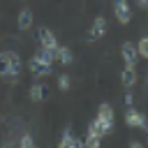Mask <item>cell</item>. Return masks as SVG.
<instances>
[{
	"instance_id": "cell-6",
	"label": "cell",
	"mask_w": 148,
	"mask_h": 148,
	"mask_svg": "<svg viewBox=\"0 0 148 148\" xmlns=\"http://www.w3.org/2000/svg\"><path fill=\"white\" fill-rule=\"evenodd\" d=\"M37 39H39V46H42V49H51V51L58 49V39H56V35H53L49 28H44V25L37 30Z\"/></svg>"
},
{
	"instance_id": "cell-9",
	"label": "cell",
	"mask_w": 148,
	"mask_h": 148,
	"mask_svg": "<svg viewBox=\"0 0 148 148\" xmlns=\"http://www.w3.org/2000/svg\"><path fill=\"white\" fill-rule=\"evenodd\" d=\"M86 148H102V136H99V132H97V127H95V123L90 120L88 123V130H86Z\"/></svg>"
},
{
	"instance_id": "cell-19",
	"label": "cell",
	"mask_w": 148,
	"mask_h": 148,
	"mask_svg": "<svg viewBox=\"0 0 148 148\" xmlns=\"http://www.w3.org/2000/svg\"><path fill=\"white\" fill-rule=\"evenodd\" d=\"M123 102H125L127 106H132V104H134V95H132V92L127 90V92H125V97H123Z\"/></svg>"
},
{
	"instance_id": "cell-20",
	"label": "cell",
	"mask_w": 148,
	"mask_h": 148,
	"mask_svg": "<svg viewBox=\"0 0 148 148\" xmlns=\"http://www.w3.org/2000/svg\"><path fill=\"white\" fill-rule=\"evenodd\" d=\"M74 148H86V141L76 136V139H74Z\"/></svg>"
},
{
	"instance_id": "cell-7",
	"label": "cell",
	"mask_w": 148,
	"mask_h": 148,
	"mask_svg": "<svg viewBox=\"0 0 148 148\" xmlns=\"http://www.w3.org/2000/svg\"><path fill=\"white\" fill-rule=\"evenodd\" d=\"M49 86L46 83H32L30 88H28V97H30V102H44V99H49Z\"/></svg>"
},
{
	"instance_id": "cell-17",
	"label": "cell",
	"mask_w": 148,
	"mask_h": 148,
	"mask_svg": "<svg viewBox=\"0 0 148 148\" xmlns=\"http://www.w3.org/2000/svg\"><path fill=\"white\" fill-rule=\"evenodd\" d=\"M136 49H139V56L141 58H148V37H141L136 42Z\"/></svg>"
},
{
	"instance_id": "cell-2",
	"label": "cell",
	"mask_w": 148,
	"mask_h": 148,
	"mask_svg": "<svg viewBox=\"0 0 148 148\" xmlns=\"http://www.w3.org/2000/svg\"><path fill=\"white\" fill-rule=\"evenodd\" d=\"M120 58H123V62L127 65V67H136V62H139V49H136V44L134 42H123L120 44Z\"/></svg>"
},
{
	"instance_id": "cell-16",
	"label": "cell",
	"mask_w": 148,
	"mask_h": 148,
	"mask_svg": "<svg viewBox=\"0 0 148 148\" xmlns=\"http://www.w3.org/2000/svg\"><path fill=\"white\" fill-rule=\"evenodd\" d=\"M37 56H39L44 62H51V65H53V60H56V51H51V49H42V46H39Z\"/></svg>"
},
{
	"instance_id": "cell-15",
	"label": "cell",
	"mask_w": 148,
	"mask_h": 148,
	"mask_svg": "<svg viewBox=\"0 0 148 148\" xmlns=\"http://www.w3.org/2000/svg\"><path fill=\"white\" fill-rule=\"evenodd\" d=\"M58 88H60L62 92H67V90L72 88V76H69V74H58Z\"/></svg>"
},
{
	"instance_id": "cell-13",
	"label": "cell",
	"mask_w": 148,
	"mask_h": 148,
	"mask_svg": "<svg viewBox=\"0 0 148 148\" xmlns=\"http://www.w3.org/2000/svg\"><path fill=\"white\" fill-rule=\"evenodd\" d=\"M74 134H72V127L67 125L65 130H62V136H60V141H58V148H74Z\"/></svg>"
},
{
	"instance_id": "cell-12",
	"label": "cell",
	"mask_w": 148,
	"mask_h": 148,
	"mask_svg": "<svg viewBox=\"0 0 148 148\" xmlns=\"http://www.w3.org/2000/svg\"><path fill=\"white\" fill-rule=\"evenodd\" d=\"M56 60H58L60 65H72V62H74V53H72V49L58 44V49H56Z\"/></svg>"
},
{
	"instance_id": "cell-21",
	"label": "cell",
	"mask_w": 148,
	"mask_h": 148,
	"mask_svg": "<svg viewBox=\"0 0 148 148\" xmlns=\"http://www.w3.org/2000/svg\"><path fill=\"white\" fill-rule=\"evenodd\" d=\"M130 148H143V143H139V141H132V143H130Z\"/></svg>"
},
{
	"instance_id": "cell-24",
	"label": "cell",
	"mask_w": 148,
	"mask_h": 148,
	"mask_svg": "<svg viewBox=\"0 0 148 148\" xmlns=\"http://www.w3.org/2000/svg\"><path fill=\"white\" fill-rule=\"evenodd\" d=\"M0 148H7V146H0Z\"/></svg>"
},
{
	"instance_id": "cell-4",
	"label": "cell",
	"mask_w": 148,
	"mask_h": 148,
	"mask_svg": "<svg viewBox=\"0 0 148 148\" xmlns=\"http://www.w3.org/2000/svg\"><path fill=\"white\" fill-rule=\"evenodd\" d=\"M125 123L130 125V127H141V130H146V116L139 111V109H134V106H127V111H125Z\"/></svg>"
},
{
	"instance_id": "cell-23",
	"label": "cell",
	"mask_w": 148,
	"mask_h": 148,
	"mask_svg": "<svg viewBox=\"0 0 148 148\" xmlns=\"http://www.w3.org/2000/svg\"><path fill=\"white\" fill-rule=\"evenodd\" d=\"M146 134H148V125H146Z\"/></svg>"
},
{
	"instance_id": "cell-5",
	"label": "cell",
	"mask_w": 148,
	"mask_h": 148,
	"mask_svg": "<svg viewBox=\"0 0 148 148\" xmlns=\"http://www.w3.org/2000/svg\"><path fill=\"white\" fill-rule=\"evenodd\" d=\"M113 14L118 18V23L127 25L130 18H132V12H130V2L127 0H113Z\"/></svg>"
},
{
	"instance_id": "cell-14",
	"label": "cell",
	"mask_w": 148,
	"mask_h": 148,
	"mask_svg": "<svg viewBox=\"0 0 148 148\" xmlns=\"http://www.w3.org/2000/svg\"><path fill=\"white\" fill-rule=\"evenodd\" d=\"M0 76H9V51H2L0 53Z\"/></svg>"
},
{
	"instance_id": "cell-22",
	"label": "cell",
	"mask_w": 148,
	"mask_h": 148,
	"mask_svg": "<svg viewBox=\"0 0 148 148\" xmlns=\"http://www.w3.org/2000/svg\"><path fill=\"white\" fill-rule=\"evenodd\" d=\"M139 2V7H148V0H136Z\"/></svg>"
},
{
	"instance_id": "cell-3",
	"label": "cell",
	"mask_w": 148,
	"mask_h": 148,
	"mask_svg": "<svg viewBox=\"0 0 148 148\" xmlns=\"http://www.w3.org/2000/svg\"><path fill=\"white\" fill-rule=\"evenodd\" d=\"M28 69H30L35 76H51L53 65H51V62H44L39 56H32V58L28 60Z\"/></svg>"
},
{
	"instance_id": "cell-10",
	"label": "cell",
	"mask_w": 148,
	"mask_h": 148,
	"mask_svg": "<svg viewBox=\"0 0 148 148\" xmlns=\"http://www.w3.org/2000/svg\"><path fill=\"white\" fill-rule=\"evenodd\" d=\"M32 21H35V14H32L30 7H23V9L18 12V16H16L18 30H30V28H32Z\"/></svg>"
},
{
	"instance_id": "cell-18",
	"label": "cell",
	"mask_w": 148,
	"mask_h": 148,
	"mask_svg": "<svg viewBox=\"0 0 148 148\" xmlns=\"http://www.w3.org/2000/svg\"><path fill=\"white\" fill-rule=\"evenodd\" d=\"M18 148H35V141H32V136H30V134H23V136L18 139Z\"/></svg>"
},
{
	"instance_id": "cell-8",
	"label": "cell",
	"mask_w": 148,
	"mask_h": 148,
	"mask_svg": "<svg viewBox=\"0 0 148 148\" xmlns=\"http://www.w3.org/2000/svg\"><path fill=\"white\" fill-rule=\"evenodd\" d=\"M106 35V18L104 16H95V21H92V25H90V30H88V37L92 39V42H97V39H102Z\"/></svg>"
},
{
	"instance_id": "cell-11",
	"label": "cell",
	"mask_w": 148,
	"mask_h": 148,
	"mask_svg": "<svg viewBox=\"0 0 148 148\" xmlns=\"http://www.w3.org/2000/svg\"><path fill=\"white\" fill-rule=\"evenodd\" d=\"M136 81H139V76H136V67H123V72H120V83L125 86V88H132V86H136Z\"/></svg>"
},
{
	"instance_id": "cell-1",
	"label": "cell",
	"mask_w": 148,
	"mask_h": 148,
	"mask_svg": "<svg viewBox=\"0 0 148 148\" xmlns=\"http://www.w3.org/2000/svg\"><path fill=\"white\" fill-rule=\"evenodd\" d=\"M92 123H95L99 136L111 134V130H113V106H111L109 102H102L99 109H97V116L92 118Z\"/></svg>"
}]
</instances>
